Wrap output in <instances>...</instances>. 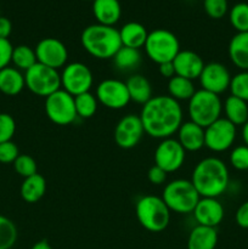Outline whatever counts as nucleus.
Returning a JSON list of instances; mask_svg holds the SVG:
<instances>
[{
	"instance_id": "f257e3e1",
	"label": "nucleus",
	"mask_w": 248,
	"mask_h": 249,
	"mask_svg": "<svg viewBox=\"0 0 248 249\" xmlns=\"http://www.w3.org/2000/svg\"><path fill=\"white\" fill-rule=\"evenodd\" d=\"M145 134L153 139L172 138L182 124V108L169 95L153 96L140 113Z\"/></svg>"
},
{
	"instance_id": "f03ea898",
	"label": "nucleus",
	"mask_w": 248,
	"mask_h": 249,
	"mask_svg": "<svg viewBox=\"0 0 248 249\" xmlns=\"http://www.w3.org/2000/svg\"><path fill=\"white\" fill-rule=\"evenodd\" d=\"M191 182L201 197L218 198L225 194L230 184L228 165L220 158H204L195 167Z\"/></svg>"
},
{
	"instance_id": "7ed1b4c3",
	"label": "nucleus",
	"mask_w": 248,
	"mask_h": 249,
	"mask_svg": "<svg viewBox=\"0 0 248 249\" xmlns=\"http://www.w3.org/2000/svg\"><path fill=\"white\" fill-rule=\"evenodd\" d=\"M80 43L90 56L99 60L113 58L122 48L118 29L100 23L85 27L80 36Z\"/></svg>"
},
{
	"instance_id": "20e7f679",
	"label": "nucleus",
	"mask_w": 248,
	"mask_h": 249,
	"mask_svg": "<svg viewBox=\"0 0 248 249\" xmlns=\"http://www.w3.org/2000/svg\"><path fill=\"white\" fill-rule=\"evenodd\" d=\"M135 213L140 225L150 232H160L169 225L170 211L162 197L142 196L136 202Z\"/></svg>"
},
{
	"instance_id": "39448f33",
	"label": "nucleus",
	"mask_w": 248,
	"mask_h": 249,
	"mask_svg": "<svg viewBox=\"0 0 248 249\" xmlns=\"http://www.w3.org/2000/svg\"><path fill=\"white\" fill-rule=\"evenodd\" d=\"M199 194L191 180L177 179L165 185L163 190L162 199L170 212L177 214L192 213L198 203Z\"/></svg>"
},
{
	"instance_id": "423d86ee",
	"label": "nucleus",
	"mask_w": 248,
	"mask_h": 249,
	"mask_svg": "<svg viewBox=\"0 0 248 249\" xmlns=\"http://www.w3.org/2000/svg\"><path fill=\"white\" fill-rule=\"evenodd\" d=\"M190 121L202 128H207L220 118L223 112V102L219 95L207 90H196L194 96L189 100L187 106Z\"/></svg>"
},
{
	"instance_id": "0eeeda50",
	"label": "nucleus",
	"mask_w": 248,
	"mask_h": 249,
	"mask_svg": "<svg viewBox=\"0 0 248 249\" xmlns=\"http://www.w3.org/2000/svg\"><path fill=\"white\" fill-rule=\"evenodd\" d=\"M143 48L147 57L157 65H160L173 62L180 51V43L173 32L159 28L148 33Z\"/></svg>"
},
{
	"instance_id": "6e6552de",
	"label": "nucleus",
	"mask_w": 248,
	"mask_h": 249,
	"mask_svg": "<svg viewBox=\"0 0 248 249\" xmlns=\"http://www.w3.org/2000/svg\"><path fill=\"white\" fill-rule=\"evenodd\" d=\"M24 82L29 91L45 99L61 89V74L57 70L39 62L24 72Z\"/></svg>"
},
{
	"instance_id": "1a4fd4ad",
	"label": "nucleus",
	"mask_w": 248,
	"mask_h": 249,
	"mask_svg": "<svg viewBox=\"0 0 248 249\" xmlns=\"http://www.w3.org/2000/svg\"><path fill=\"white\" fill-rule=\"evenodd\" d=\"M45 113L56 125H70L78 118L74 96L63 89L57 90L45 99Z\"/></svg>"
},
{
	"instance_id": "9d476101",
	"label": "nucleus",
	"mask_w": 248,
	"mask_h": 249,
	"mask_svg": "<svg viewBox=\"0 0 248 249\" xmlns=\"http://www.w3.org/2000/svg\"><path fill=\"white\" fill-rule=\"evenodd\" d=\"M92 83L91 70L83 62L67 63L61 73V88L72 96L90 91Z\"/></svg>"
},
{
	"instance_id": "9b49d317",
	"label": "nucleus",
	"mask_w": 248,
	"mask_h": 249,
	"mask_svg": "<svg viewBox=\"0 0 248 249\" xmlns=\"http://www.w3.org/2000/svg\"><path fill=\"white\" fill-rule=\"evenodd\" d=\"M237 129L226 118L216 119L204 128V147L213 152H225L233 145Z\"/></svg>"
},
{
	"instance_id": "f8f14e48",
	"label": "nucleus",
	"mask_w": 248,
	"mask_h": 249,
	"mask_svg": "<svg viewBox=\"0 0 248 249\" xmlns=\"http://www.w3.org/2000/svg\"><path fill=\"white\" fill-rule=\"evenodd\" d=\"M186 151L175 139H163L155 151V164L165 173H174L184 165Z\"/></svg>"
},
{
	"instance_id": "ddd939ff",
	"label": "nucleus",
	"mask_w": 248,
	"mask_h": 249,
	"mask_svg": "<svg viewBox=\"0 0 248 249\" xmlns=\"http://www.w3.org/2000/svg\"><path fill=\"white\" fill-rule=\"evenodd\" d=\"M96 99L99 104L109 109H122L130 102L126 84L118 79H105L97 85Z\"/></svg>"
},
{
	"instance_id": "4468645a",
	"label": "nucleus",
	"mask_w": 248,
	"mask_h": 249,
	"mask_svg": "<svg viewBox=\"0 0 248 249\" xmlns=\"http://www.w3.org/2000/svg\"><path fill=\"white\" fill-rule=\"evenodd\" d=\"M145 134L140 116L126 114L117 123L114 128V142L123 150L134 148Z\"/></svg>"
},
{
	"instance_id": "2eb2a0df",
	"label": "nucleus",
	"mask_w": 248,
	"mask_h": 249,
	"mask_svg": "<svg viewBox=\"0 0 248 249\" xmlns=\"http://www.w3.org/2000/svg\"><path fill=\"white\" fill-rule=\"evenodd\" d=\"M36 61L48 67L58 70L67 65L68 50L65 44L56 38H44L35 46Z\"/></svg>"
},
{
	"instance_id": "dca6fc26",
	"label": "nucleus",
	"mask_w": 248,
	"mask_h": 249,
	"mask_svg": "<svg viewBox=\"0 0 248 249\" xmlns=\"http://www.w3.org/2000/svg\"><path fill=\"white\" fill-rule=\"evenodd\" d=\"M231 74L228 67L220 62H209L204 65L199 75V83L203 90L220 95L230 88Z\"/></svg>"
},
{
	"instance_id": "f3484780",
	"label": "nucleus",
	"mask_w": 248,
	"mask_h": 249,
	"mask_svg": "<svg viewBox=\"0 0 248 249\" xmlns=\"http://www.w3.org/2000/svg\"><path fill=\"white\" fill-rule=\"evenodd\" d=\"M192 214L195 216V220L197 221V225L216 228L223 221L225 211L218 198L201 197Z\"/></svg>"
},
{
	"instance_id": "a211bd4d",
	"label": "nucleus",
	"mask_w": 248,
	"mask_h": 249,
	"mask_svg": "<svg viewBox=\"0 0 248 249\" xmlns=\"http://www.w3.org/2000/svg\"><path fill=\"white\" fill-rule=\"evenodd\" d=\"M204 65L201 56L191 50H180L173 60L175 75L187 78L190 80L198 79Z\"/></svg>"
},
{
	"instance_id": "6ab92c4d",
	"label": "nucleus",
	"mask_w": 248,
	"mask_h": 249,
	"mask_svg": "<svg viewBox=\"0 0 248 249\" xmlns=\"http://www.w3.org/2000/svg\"><path fill=\"white\" fill-rule=\"evenodd\" d=\"M177 139L185 151L196 152L204 147V128L194 122H185L177 129Z\"/></svg>"
},
{
	"instance_id": "aec40b11",
	"label": "nucleus",
	"mask_w": 248,
	"mask_h": 249,
	"mask_svg": "<svg viewBox=\"0 0 248 249\" xmlns=\"http://www.w3.org/2000/svg\"><path fill=\"white\" fill-rule=\"evenodd\" d=\"M92 14L97 23L114 27V24L119 21L122 16L119 0H94Z\"/></svg>"
},
{
	"instance_id": "412c9836",
	"label": "nucleus",
	"mask_w": 248,
	"mask_h": 249,
	"mask_svg": "<svg viewBox=\"0 0 248 249\" xmlns=\"http://www.w3.org/2000/svg\"><path fill=\"white\" fill-rule=\"evenodd\" d=\"M218 243L216 228L197 225L190 231L187 249H215Z\"/></svg>"
},
{
	"instance_id": "4be33fe9",
	"label": "nucleus",
	"mask_w": 248,
	"mask_h": 249,
	"mask_svg": "<svg viewBox=\"0 0 248 249\" xmlns=\"http://www.w3.org/2000/svg\"><path fill=\"white\" fill-rule=\"evenodd\" d=\"M26 88L24 74L15 67L2 68L0 71V92L6 96H16Z\"/></svg>"
},
{
	"instance_id": "5701e85b",
	"label": "nucleus",
	"mask_w": 248,
	"mask_h": 249,
	"mask_svg": "<svg viewBox=\"0 0 248 249\" xmlns=\"http://www.w3.org/2000/svg\"><path fill=\"white\" fill-rule=\"evenodd\" d=\"M229 57L241 71H248V32L236 33L229 43Z\"/></svg>"
},
{
	"instance_id": "b1692460",
	"label": "nucleus",
	"mask_w": 248,
	"mask_h": 249,
	"mask_svg": "<svg viewBox=\"0 0 248 249\" xmlns=\"http://www.w3.org/2000/svg\"><path fill=\"white\" fill-rule=\"evenodd\" d=\"M147 36V29L139 22H128L119 29L122 46H126V48L140 50L145 45Z\"/></svg>"
},
{
	"instance_id": "393cba45",
	"label": "nucleus",
	"mask_w": 248,
	"mask_h": 249,
	"mask_svg": "<svg viewBox=\"0 0 248 249\" xmlns=\"http://www.w3.org/2000/svg\"><path fill=\"white\" fill-rule=\"evenodd\" d=\"M128 89L130 101L136 104L145 105L146 102L152 99V85L150 80L141 74H133L125 82Z\"/></svg>"
},
{
	"instance_id": "a878e982",
	"label": "nucleus",
	"mask_w": 248,
	"mask_h": 249,
	"mask_svg": "<svg viewBox=\"0 0 248 249\" xmlns=\"http://www.w3.org/2000/svg\"><path fill=\"white\" fill-rule=\"evenodd\" d=\"M223 111L225 118L235 126H242L248 122V102L238 97L230 95L223 104Z\"/></svg>"
},
{
	"instance_id": "bb28decb",
	"label": "nucleus",
	"mask_w": 248,
	"mask_h": 249,
	"mask_svg": "<svg viewBox=\"0 0 248 249\" xmlns=\"http://www.w3.org/2000/svg\"><path fill=\"white\" fill-rule=\"evenodd\" d=\"M46 180L43 175L34 174L26 178L21 185V197L27 203H35L45 195Z\"/></svg>"
},
{
	"instance_id": "cd10ccee",
	"label": "nucleus",
	"mask_w": 248,
	"mask_h": 249,
	"mask_svg": "<svg viewBox=\"0 0 248 249\" xmlns=\"http://www.w3.org/2000/svg\"><path fill=\"white\" fill-rule=\"evenodd\" d=\"M168 92H169V96L177 100V102L189 101L196 92L194 80L179 77V75H174L168 82Z\"/></svg>"
},
{
	"instance_id": "c85d7f7f",
	"label": "nucleus",
	"mask_w": 248,
	"mask_h": 249,
	"mask_svg": "<svg viewBox=\"0 0 248 249\" xmlns=\"http://www.w3.org/2000/svg\"><path fill=\"white\" fill-rule=\"evenodd\" d=\"M113 62L117 70L122 72H131L136 70L141 62V53L138 49L122 46L116 55L113 56Z\"/></svg>"
},
{
	"instance_id": "c756f323",
	"label": "nucleus",
	"mask_w": 248,
	"mask_h": 249,
	"mask_svg": "<svg viewBox=\"0 0 248 249\" xmlns=\"http://www.w3.org/2000/svg\"><path fill=\"white\" fill-rule=\"evenodd\" d=\"M11 62L14 63L15 68L19 71H28L33 67L38 61H36L35 50L28 45H18L15 46L12 50Z\"/></svg>"
},
{
	"instance_id": "7c9ffc66",
	"label": "nucleus",
	"mask_w": 248,
	"mask_h": 249,
	"mask_svg": "<svg viewBox=\"0 0 248 249\" xmlns=\"http://www.w3.org/2000/svg\"><path fill=\"white\" fill-rule=\"evenodd\" d=\"M74 105H75V112L79 118L88 119L91 118L97 111V106H99V101H97L96 96L91 94L90 91L80 94L78 96H74Z\"/></svg>"
},
{
	"instance_id": "2f4dec72",
	"label": "nucleus",
	"mask_w": 248,
	"mask_h": 249,
	"mask_svg": "<svg viewBox=\"0 0 248 249\" xmlns=\"http://www.w3.org/2000/svg\"><path fill=\"white\" fill-rule=\"evenodd\" d=\"M230 23L237 33L248 32V4L247 2H237L231 7L229 12Z\"/></svg>"
},
{
	"instance_id": "473e14b6",
	"label": "nucleus",
	"mask_w": 248,
	"mask_h": 249,
	"mask_svg": "<svg viewBox=\"0 0 248 249\" xmlns=\"http://www.w3.org/2000/svg\"><path fill=\"white\" fill-rule=\"evenodd\" d=\"M17 241V228L12 220L0 214V249H11Z\"/></svg>"
},
{
	"instance_id": "72a5a7b5",
	"label": "nucleus",
	"mask_w": 248,
	"mask_h": 249,
	"mask_svg": "<svg viewBox=\"0 0 248 249\" xmlns=\"http://www.w3.org/2000/svg\"><path fill=\"white\" fill-rule=\"evenodd\" d=\"M229 89L232 96L248 102V71H241L233 75Z\"/></svg>"
},
{
	"instance_id": "f704fd0d",
	"label": "nucleus",
	"mask_w": 248,
	"mask_h": 249,
	"mask_svg": "<svg viewBox=\"0 0 248 249\" xmlns=\"http://www.w3.org/2000/svg\"><path fill=\"white\" fill-rule=\"evenodd\" d=\"M12 164H14L15 172L24 179L36 174V162L31 156L19 155Z\"/></svg>"
},
{
	"instance_id": "c9c22d12",
	"label": "nucleus",
	"mask_w": 248,
	"mask_h": 249,
	"mask_svg": "<svg viewBox=\"0 0 248 249\" xmlns=\"http://www.w3.org/2000/svg\"><path fill=\"white\" fill-rule=\"evenodd\" d=\"M203 7L206 14L211 18H223L229 11L228 0H203Z\"/></svg>"
},
{
	"instance_id": "e433bc0d",
	"label": "nucleus",
	"mask_w": 248,
	"mask_h": 249,
	"mask_svg": "<svg viewBox=\"0 0 248 249\" xmlns=\"http://www.w3.org/2000/svg\"><path fill=\"white\" fill-rule=\"evenodd\" d=\"M230 164L241 172L248 170V146L240 145L232 148L230 153Z\"/></svg>"
},
{
	"instance_id": "4c0bfd02",
	"label": "nucleus",
	"mask_w": 248,
	"mask_h": 249,
	"mask_svg": "<svg viewBox=\"0 0 248 249\" xmlns=\"http://www.w3.org/2000/svg\"><path fill=\"white\" fill-rule=\"evenodd\" d=\"M16 131V122L9 113H0V143L11 141Z\"/></svg>"
},
{
	"instance_id": "58836bf2",
	"label": "nucleus",
	"mask_w": 248,
	"mask_h": 249,
	"mask_svg": "<svg viewBox=\"0 0 248 249\" xmlns=\"http://www.w3.org/2000/svg\"><path fill=\"white\" fill-rule=\"evenodd\" d=\"M19 156L18 147L12 141H6V142L0 143V163L2 164H10L16 160Z\"/></svg>"
},
{
	"instance_id": "ea45409f",
	"label": "nucleus",
	"mask_w": 248,
	"mask_h": 249,
	"mask_svg": "<svg viewBox=\"0 0 248 249\" xmlns=\"http://www.w3.org/2000/svg\"><path fill=\"white\" fill-rule=\"evenodd\" d=\"M14 46L9 39H0V71L7 67L11 62V55Z\"/></svg>"
},
{
	"instance_id": "a19ab883",
	"label": "nucleus",
	"mask_w": 248,
	"mask_h": 249,
	"mask_svg": "<svg viewBox=\"0 0 248 249\" xmlns=\"http://www.w3.org/2000/svg\"><path fill=\"white\" fill-rule=\"evenodd\" d=\"M147 178L151 184L157 185L158 186V185H163L165 182V180H167V173L155 164L148 170Z\"/></svg>"
},
{
	"instance_id": "79ce46f5",
	"label": "nucleus",
	"mask_w": 248,
	"mask_h": 249,
	"mask_svg": "<svg viewBox=\"0 0 248 249\" xmlns=\"http://www.w3.org/2000/svg\"><path fill=\"white\" fill-rule=\"evenodd\" d=\"M235 220L240 228L248 229V201L243 202L237 208L235 214Z\"/></svg>"
},
{
	"instance_id": "37998d69",
	"label": "nucleus",
	"mask_w": 248,
	"mask_h": 249,
	"mask_svg": "<svg viewBox=\"0 0 248 249\" xmlns=\"http://www.w3.org/2000/svg\"><path fill=\"white\" fill-rule=\"evenodd\" d=\"M12 32V23L7 17L0 16V39H9Z\"/></svg>"
},
{
	"instance_id": "c03bdc74",
	"label": "nucleus",
	"mask_w": 248,
	"mask_h": 249,
	"mask_svg": "<svg viewBox=\"0 0 248 249\" xmlns=\"http://www.w3.org/2000/svg\"><path fill=\"white\" fill-rule=\"evenodd\" d=\"M158 72L162 77L168 78H173L175 75V70H174V66H173V62H164V63H160L158 65Z\"/></svg>"
},
{
	"instance_id": "a18cd8bd",
	"label": "nucleus",
	"mask_w": 248,
	"mask_h": 249,
	"mask_svg": "<svg viewBox=\"0 0 248 249\" xmlns=\"http://www.w3.org/2000/svg\"><path fill=\"white\" fill-rule=\"evenodd\" d=\"M31 249H53V248L51 247V245L48 242V241L41 240L39 241V242H36L35 245H33V247Z\"/></svg>"
},
{
	"instance_id": "49530a36",
	"label": "nucleus",
	"mask_w": 248,
	"mask_h": 249,
	"mask_svg": "<svg viewBox=\"0 0 248 249\" xmlns=\"http://www.w3.org/2000/svg\"><path fill=\"white\" fill-rule=\"evenodd\" d=\"M241 135H242V140H243V145L248 146V122H246L245 124L242 125V131H241Z\"/></svg>"
},
{
	"instance_id": "de8ad7c7",
	"label": "nucleus",
	"mask_w": 248,
	"mask_h": 249,
	"mask_svg": "<svg viewBox=\"0 0 248 249\" xmlns=\"http://www.w3.org/2000/svg\"><path fill=\"white\" fill-rule=\"evenodd\" d=\"M85 1H94V0H85Z\"/></svg>"
}]
</instances>
